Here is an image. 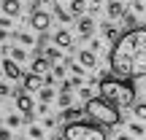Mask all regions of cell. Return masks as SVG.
Returning a JSON list of instances; mask_svg holds the SVG:
<instances>
[{
	"label": "cell",
	"mask_w": 146,
	"mask_h": 140,
	"mask_svg": "<svg viewBox=\"0 0 146 140\" xmlns=\"http://www.w3.org/2000/svg\"><path fill=\"white\" fill-rule=\"evenodd\" d=\"M65 65H68V68H70V73H73V76L84 78V68H81V65H78V62H70V59H68V62H65Z\"/></svg>",
	"instance_id": "29"
},
{
	"label": "cell",
	"mask_w": 146,
	"mask_h": 140,
	"mask_svg": "<svg viewBox=\"0 0 146 140\" xmlns=\"http://www.w3.org/2000/svg\"><path fill=\"white\" fill-rule=\"evenodd\" d=\"M89 49H92V51H95V54H98V51H100V49H103V41H100V38H95V41H92V43H89Z\"/></svg>",
	"instance_id": "36"
},
{
	"label": "cell",
	"mask_w": 146,
	"mask_h": 140,
	"mask_svg": "<svg viewBox=\"0 0 146 140\" xmlns=\"http://www.w3.org/2000/svg\"><path fill=\"white\" fill-rule=\"evenodd\" d=\"M78 97H81L84 105H87L89 100H92V89H89V86H81V89H78Z\"/></svg>",
	"instance_id": "31"
},
{
	"label": "cell",
	"mask_w": 146,
	"mask_h": 140,
	"mask_svg": "<svg viewBox=\"0 0 146 140\" xmlns=\"http://www.w3.org/2000/svg\"><path fill=\"white\" fill-rule=\"evenodd\" d=\"M62 140H108V135H106V127L95 121H73V124H65Z\"/></svg>",
	"instance_id": "4"
},
{
	"label": "cell",
	"mask_w": 146,
	"mask_h": 140,
	"mask_svg": "<svg viewBox=\"0 0 146 140\" xmlns=\"http://www.w3.org/2000/svg\"><path fill=\"white\" fill-rule=\"evenodd\" d=\"M68 11L73 14V19H81V16H84V11H87V3H84V0H70Z\"/></svg>",
	"instance_id": "18"
},
{
	"label": "cell",
	"mask_w": 146,
	"mask_h": 140,
	"mask_svg": "<svg viewBox=\"0 0 146 140\" xmlns=\"http://www.w3.org/2000/svg\"><path fill=\"white\" fill-rule=\"evenodd\" d=\"M43 127H46V129H54V127H57V119H52V116H46V119H43Z\"/></svg>",
	"instance_id": "37"
},
{
	"label": "cell",
	"mask_w": 146,
	"mask_h": 140,
	"mask_svg": "<svg viewBox=\"0 0 146 140\" xmlns=\"http://www.w3.org/2000/svg\"><path fill=\"white\" fill-rule=\"evenodd\" d=\"M14 38H16L19 46H38L35 35H30V32H14Z\"/></svg>",
	"instance_id": "19"
},
{
	"label": "cell",
	"mask_w": 146,
	"mask_h": 140,
	"mask_svg": "<svg viewBox=\"0 0 146 140\" xmlns=\"http://www.w3.org/2000/svg\"><path fill=\"white\" fill-rule=\"evenodd\" d=\"M30 73H35V76H43V78H46L49 73H52V62H49L46 57H33V62H30Z\"/></svg>",
	"instance_id": "10"
},
{
	"label": "cell",
	"mask_w": 146,
	"mask_h": 140,
	"mask_svg": "<svg viewBox=\"0 0 146 140\" xmlns=\"http://www.w3.org/2000/svg\"><path fill=\"white\" fill-rule=\"evenodd\" d=\"M11 38V30H5V27H0V43H5Z\"/></svg>",
	"instance_id": "38"
},
{
	"label": "cell",
	"mask_w": 146,
	"mask_h": 140,
	"mask_svg": "<svg viewBox=\"0 0 146 140\" xmlns=\"http://www.w3.org/2000/svg\"><path fill=\"white\" fill-rule=\"evenodd\" d=\"M130 11H133V14H146V5H143V0H133V5H130Z\"/></svg>",
	"instance_id": "30"
},
{
	"label": "cell",
	"mask_w": 146,
	"mask_h": 140,
	"mask_svg": "<svg viewBox=\"0 0 146 140\" xmlns=\"http://www.w3.org/2000/svg\"><path fill=\"white\" fill-rule=\"evenodd\" d=\"M100 32H103V38H106V41H114V43L122 38V35H119V30H116V24H114L111 19H106L103 24H100Z\"/></svg>",
	"instance_id": "15"
},
{
	"label": "cell",
	"mask_w": 146,
	"mask_h": 140,
	"mask_svg": "<svg viewBox=\"0 0 146 140\" xmlns=\"http://www.w3.org/2000/svg\"><path fill=\"white\" fill-rule=\"evenodd\" d=\"M133 116H135V121H146V100L133 105Z\"/></svg>",
	"instance_id": "25"
},
{
	"label": "cell",
	"mask_w": 146,
	"mask_h": 140,
	"mask_svg": "<svg viewBox=\"0 0 146 140\" xmlns=\"http://www.w3.org/2000/svg\"><path fill=\"white\" fill-rule=\"evenodd\" d=\"M22 121H25V119H22V116H16V113H8V116H5V127H8V129H14V127H19Z\"/></svg>",
	"instance_id": "28"
},
{
	"label": "cell",
	"mask_w": 146,
	"mask_h": 140,
	"mask_svg": "<svg viewBox=\"0 0 146 140\" xmlns=\"http://www.w3.org/2000/svg\"><path fill=\"white\" fill-rule=\"evenodd\" d=\"M127 129H130L133 137H143V135H146V127L141 124V121H130V127H127Z\"/></svg>",
	"instance_id": "26"
},
{
	"label": "cell",
	"mask_w": 146,
	"mask_h": 140,
	"mask_svg": "<svg viewBox=\"0 0 146 140\" xmlns=\"http://www.w3.org/2000/svg\"><path fill=\"white\" fill-rule=\"evenodd\" d=\"M57 140H60V137H57Z\"/></svg>",
	"instance_id": "44"
},
{
	"label": "cell",
	"mask_w": 146,
	"mask_h": 140,
	"mask_svg": "<svg viewBox=\"0 0 146 140\" xmlns=\"http://www.w3.org/2000/svg\"><path fill=\"white\" fill-rule=\"evenodd\" d=\"M25 140H30V137H25Z\"/></svg>",
	"instance_id": "43"
},
{
	"label": "cell",
	"mask_w": 146,
	"mask_h": 140,
	"mask_svg": "<svg viewBox=\"0 0 146 140\" xmlns=\"http://www.w3.org/2000/svg\"><path fill=\"white\" fill-rule=\"evenodd\" d=\"M78 65H81L84 70H95L98 68V54H95L92 49H81V51H78Z\"/></svg>",
	"instance_id": "11"
},
{
	"label": "cell",
	"mask_w": 146,
	"mask_h": 140,
	"mask_svg": "<svg viewBox=\"0 0 146 140\" xmlns=\"http://www.w3.org/2000/svg\"><path fill=\"white\" fill-rule=\"evenodd\" d=\"M3 54H5V57H11V59H14V62H25V59L30 57L25 46H11V49L5 46V49H3Z\"/></svg>",
	"instance_id": "16"
},
{
	"label": "cell",
	"mask_w": 146,
	"mask_h": 140,
	"mask_svg": "<svg viewBox=\"0 0 146 140\" xmlns=\"http://www.w3.org/2000/svg\"><path fill=\"white\" fill-rule=\"evenodd\" d=\"M84 116H87V110H84V108H65L62 113H60V119H62L65 124H73V121H81Z\"/></svg>",
	"instance_id": "13"
},
{
	"label": "cell",
	"mask_w": 146,
	"mask_h": 140,
	"mask_svg": "<svg viewBox=\"0 0 146 140\" xmlns=\"http://www.w3.org/2000/svg\"><path fill=\"white\" fill-rule=\"evenodd\" d=\"M100 94L106 103H111L114 108H133L135 105V86L133 81H125L119 76H108V73H100V83H98Z\"/></svg>",
	"instance_id": "2"
},
{
	"label": "cell",
	"mask_w": 146,
	"mask_h": 140,
	"mask_svg": "<svg viewBox=\"0 0 146 140\" xmlns=\"http://www.w3.org/2000/svg\"><path fill=\"white\" fill-rule=\"evenodd\" d=\"M11 16H5V14H0V27H5V30H11Z\"/></svg>",
	"instance_id": "33"
},
{
	"label": "cell",
	"mask_w": 146,
	"mask_h": 140,
	"mask_svg": "<svg viewBox=\"0 0 146 140\" xmlns=\"http://www.w3.org/2000/svg\"><path fill=\"white\" fill-rule=\"evenodd\" d=\"M84 110H87V116L95 121V124H100V127H116L122 121V116H119V108H114L111 103H106L103 97H92L87 105H84Z\"/></svg>",
	"instance_id": "3"
},
{
	"label": "cell",
	"mask_w": 146,
	"mask_h": 140,
	"mask_svg": "<svg viewBox=\"0 0 146 140\" xmlns=\"http://www.w3.org/2000/svg\"><path fill=\"white\" fill-rule=\"evenodd\" d=\"M11 97L16 100V108H19L25 116H30L33 110H35V103H33L30 92H25V89H14V94H11Z\"/></svg>",
	"instance_id": "5"
},
{
	"label": "cell",
	"mask_w": 146,
	"mask_h": 140,
	"mask_svg": "<svg viewBox=\"0 0 146 140\" xmlns=\"http://www.w3.org/2000/svg\"><path fill=\"white\" fill-rule=\"evenodd\" d=\"M38 100L49 105V103H52V100H57V94H54V89H52V86H43L41 92H38Z\"/></svg>",
	"instance_id": "24"
},
{
	"label": "cell",
	"mask_w": 146,
	"mask_h": 140,
	"mask_svg": "<svg viewBox=\"0 0 146 140\" xmlns=\"http://www.w3.org/2000/svg\"><path fill=\"white\" fill-rule=\"evenodd\" d=\"M52 11H54V19H57L60 24H68V22H73V14H70V11H62L60 5H54Z\"/></svg>",
	"instance_id": "20"
},
{
	"label": "cell",
	"mask_w": 146,
	"mask_h": 140,
	"mask_svg": "<svg viewBox=\"0 0 146 140\" xmlns=\"http://www.w3.org/2000/svg\"><path fill=\"white\" fill-rule=\"evenodd\" d=\"M52 41H54V46H60V49H70V46H73V35H70L68 30L54 32V38H52Z\"/></svg>",
	"instance_id": "17"
},
{
	"label": "cell",
	"mask_w": 146,
	"mask_h": 140,
	"mask_svg": "<svg viewBox=\"0 0 146 140\" xmlns=\"http://www.w3.org/2000/svg\"><path fill=\"white\" fill-rule=\"evenodd\" d=\"M76 32L81 38H92L95 35V16L92 14H84L81 19H76Z\"/></svg>",
	"instance_id": "7"
},
{
	"label": "cell",
	"mask_w": 146,
	"mask_h": 140,
	"mask_svg": "<svg viewBox=\"0 0 146 140\" xmlns=\"http://www.w3.org/2000/svg\"><path fill=\"white\" fill-rule=\"evenodd\" d=\"M57 103H60V108H73V94L70 92H60V97H57Z\"/></svg>",
	"instance_id": "27"
},
{
	"label": "cell",
	"mask_w": 146,
	"mask_h": 140,
	"mask_svg": "<svg viewBox=\"0 0 146 140\" xmlns=\"http://www.w3.org/2000/svg\"><path fill=\"white\" fill-rule=\"evenodd\" d=\"M27 137H30V140H43V137H46V132H43V127L30 124V127H27Z\"/></svg>",
	"instance_id": "23"
},
{
	"label": "cell",
	"mask_w": 146,
	"mask_h": 140,
	"mask_svg": "<svg viewBox=\"0 0 146 140\" xmlns=\"http://www.w3.org/2000/svg\"><path fill=\"white\" fill-rule=\"evenodd\" d=\"M103 5V0H92V8H100Z\"/></svg>",
	"instance_id": "41"
},
{
	"label": "cell",
	"mask_w": 146,
	"mask_h": 140,
	"mask_svg": "<svg viewBox=\"0 0 146 140\" xmlns=\"http://www.w3.org/2000/svg\"><path fill=\"white\" fill-rule=\"evenodd\" d=\"M116 140H133V135H127V132H122V135H116Z\"/></svg>",
	"instance_id": "40"
},
{
	"label": "cell",
	"mask_w": 146,
	"mask_h": 140,
	"mask_svg": "<svg viewBox=\"0 0 146 140\" xmlns=\"http://www.w3.org/2000/svg\"><path fill=\"white\" fill-rule=\"evenodd\" d=\"M0 140H14V135H11L8 127H0Z\"/></svg>",
	"instance_id": "34"
},
{
	"label": "cell",
	"mask_w": 146,
	"mask_h": 140,
	"mask_svg": "<svg viewBox=\"0 0 146 140\" xmlns=\"http://www.w3.org/2000/svg\"><path fill=\"white\" fill-rule=\"evenodd\" d=\"M0 78H3V70H0Z\"/></svg>",
	"instance_id": "42"
},
{
	"label": "cell",
	"mask_w": 146,
	"mask_h": 140,
	"mask_svg": "<svg viewBox=\"0 0 146 140\" xmlns=\"http://www.w3.org/2000/svg\"><path fill=\"white\" fill-rule=\"evenodd\" d=\"M38 113L46 116V113H49V105H46V103H41V105H38Z\"/></svg>",
	"instance_id": "39"
},
{
	"label": "cell",
	"mask_w": 146,
	"mask_h": 140,
	"mask_svg": "<svg viewBox=\"0 0 146 140\" xmlns=\"http://www.w3.org/2000/svg\"><path fill=\"white\" fill-rule=\"evenodd\" d=\"M52 73H54L57 78H65V65H54V68H52Z\"/></svg>",
	"instance_id": "35"
},
{
	"label": "cell",
	"mask_w": 146,
	"mask_h": 140,
	"mask_svg": "<svg viewBox=\"0 0 146 140\" xmlns=\"http://www.w3.org/2000/svg\"><path fill=\"white\" fill-rule=\"evenodd\" d=\"M11 94H14V92H11V86L0 81V97H11Z\"/></svg>",
	"instance_id": "32"
},
{
	"label": "cell",
	"mask_w": 146,
	"mask_h": 140,
	"mask_svg": "<svg viewBox=\"0 0 146 140\" xmlns=\"http://www.w3.org/2000/svg\"><path fill=\"white\" fill-rule=\"evenodd\" d=\"M122 24H125V30H135V27H141V24H138V16L133 14V11H127V14L122 16Z\"/></svg>",
	"instance_id": "22"
},
{
	"label": "cell",
	"mask_w": 146,
	"mask_h": 140,
	"mask_svg": "<svg viewBox=\"0 0 146 140\" xmlns=\"http://www.w3.org/2000/svg\"><path fill=\"white\" fill-rule=\"evenodd\" d=\"M108 65L111 73L125 81L146 78V24L122 32V38L111 46Z\"/></svg>",
	"instance_id": "1"
},
{
	"label": "cell",
	"mask_w": 146,
	"mask_h": 140,
	"mask_svg": "<svg viewBox=\"0 0 146 140\" xmlns=\"http://www.w3.org/2000/svg\"><path fill=\"white\" fill-rule=\"evenodd\" d=\"M3 73H5V78H11V81H19V78H25V73H22L19 62H14L11 57L3 59Z\"/></svg>",
	"instance_id": "9"
},
{
	"label": "cell",
	"mask_w": 146,
	"mask_h": 140,
	"mask_svg": "<svg viewBox=\"0 0 146 140\" xmlns=\"http://www.w3.org/2000/svg\"><path fill=\"white\" fill-rule=\"evenodd\" d=\"M0 11H3L5 16H11V19H16V16L22 14V3L19 0H3V3H0Z\"/></svg>",
	"instance_id": "14"
},
{
	"label": "cell",
	"mask_w": 146,
	"mask_h": 140,
	"mask_svg": "<svg viewBox=\"0 0 146 140\" xmlns=\"http://www.w3.org/2000/svg\"><path fill=\"white\" fill-rule=\"evenodd\" d=\"M43 57H46L49 62L54 65V62H57L60 57H62V49H60V46H49V49H43Z\"/></svg>",
	"instance_id": "21"
},
{
	"label": "cell",
	"mask_w": 146,
	"mask_h": 140,
	"mask_svg": "<svg viewBox=\"0 0 146 140\" xmlns=\"http://www.w3.org/2000/svg\"><path fill=\"white\" fill-rule=\"evenodd\" d=\"M125 14H127V8H125L122 0H108V3H106V16H108L111 22H114V19H122Z\"/></svg>",
	"instance_id": "12"
},
{
	"label": "cell",
	"mask_w": 146,
	"mask_h": 140,
	"mask_svg": "<svg viewBox=\"0 0 146 140\" xmlns=\"http://www.w3.org/2000/svg\"><path fill=\"white\" fill-rule=\"evenodd\" d=\"M22 83H25V92H41L43 86H46V81H43V76H35V73H25V78H22Z\"/></svg>",
	"instance_id": "8"
},
{
	"label": "cell",
	"mask_w": 146,
	"mask_h": 140,
	"mask_svg": "<svg viewBox=\"0 0 146 140\" xmlns=\"http://www.w3.org/2000/svg\"><path fill=\"white\" fill-rule=\"evenodd\" d=\"M49 24H52V14H49V11H33V16H30V27L35 32H46L49 30Z\"/></svg>",
	"instance_id": "6"
}]
</instances>
